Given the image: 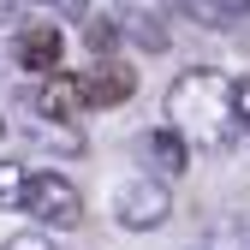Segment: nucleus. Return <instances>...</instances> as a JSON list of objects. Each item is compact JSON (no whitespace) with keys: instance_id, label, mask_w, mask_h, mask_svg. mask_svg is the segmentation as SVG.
<instances>
[{"instance_id":"obj_15","label":"nucleus","mask_w":250,"mask_h":250,"mask_svg":"<svg viewBox=\"0 0 250 250\" xmlns=\"http://www.w3.org/2000/svg\"><path fill=\"white\" fill-rule=\"evenodd\" d=\"M18 6H24V0H0V24H6V18H12Z\"/></svg>"},{"instance_id":"obj_2","label":"nucleus","mask_w":250,"mask_h":250,"mask_svg":"<svg viewBox=\"0 0 250 250\" xmlns=\"http://www.w3.org/2000/svg\"><path fill=\"white\" fill-rule=\"evenodd\" d=\"M167 214H173V191H167L155 173H149V179H125L119 191H113V221H119L125 232H155Z\"/></svg>"},{"instance_id":"obj_16","label":"nucleus","mask_w":250,"mask_h":250,"mask_svg":"<svg viewBox=\"0 0 250 250\" xmlns=\"http://www.w3.org/2000/svg\"><path fill=\"white\" fill-rule=\"evenodd\" d=\"M0 137H6V113H0Z\"/></svg>"},{"instance_id":"obj_5","label":"nucleus","mask_w":250,"mask_h":250,"mask_svg":"<svg viewBox=\"0 0 250 250\" xmlns=\"http://www.w3.org/2000/svg\"><path fill=\"white\" fill-rule=\"evenodd\" d=\"M137 155H143V167H155V179H179L185 167H191V143H185L173 125H155V131H143L137 137Z\"/></svg>"},{"instance_id":"obj_14","label":"nucleus","mask_w":250,"mask_h":250,"mask_svg":"<svg viewBox=\"0 0 250 250\" xmlns=\"http://www.w3.org/2000/svg\"><path fill=\"white\" fill-rule=\"evenodd\" d=\"M54 6L66 12V18H89V0H54Z\"/></svg>"},{"instance_id":"obj_11","label":"nucleus","mask_w":250,"mask_h":250,"mask_svg":"<svg viewBox=\"0 0 250 250\" xmlns=\"http://www.w3.org/2000/svg\"><path fill=\"white\" fill-rule=\"evenodd\" d=\"M0 250H54V238H48V227H30V232H12Z\"/></svg>"},{"instance_id":"obj_7","label":"nucleus","mask_w":250,"mask_h":250,"mask_svg":"<svg viewBox=\"0 0 250 250\" xmlns=\"http://www.w3.org/2000/svg\"><path fill=\"white\" fill-rule=\"evenodd\" d=\"M30 102H36V113H42V119H60V125H66V119H78V107H83V96H78V78H66V72L42 78V89H36Z\"/></svg>"},{"instance_id":"obj_13","label":"nucleus","mask_w":250,"mask_h":250,"mask_svg":"<svg viewBox=\"0 0 250 250\" xmlns=\"http://www.w3.org/2000/svg\"><path fill=\"white\" fill-rule=\"evenodd\" d=\"M191 12H197L203 24H227V12H232V0H191Z\"/></svg>"},{"instance_id":"obj_10","label":"nucleus","mask_w":250,"mask_h":250,"mask_svg":"<svg viewBox=\"0 0 250 250\" xmlns=\"http://www.w3.org/2000/svg\"><path fill=\"white\" fill-rule=\"evenodd\" d=\"M30 191V167L24 161H0V208H18Z\"/></svg>"},{"instance_id":"obj_4","label":"nucleus","mask_w":250,"mask_h":250,"mask_svg":"<svg viewBox=\"0 0 250 250\" xmlns=\"http://www.w3.org/2000/svg\"><path fill=\"white\" fill-rule=\"evenodd\" d=\"M78 96H83V107H119V102L137 96V72H131V66H113V60H102L96 72L78 78Z\"/></svg>"},{"instance_id":"obj_17","label":"nucleus","mask_w":250,"mask_h":250,"mask_svg":"<svg viewBox=\"0 0 250 250\" xmlns=\"http://www.w3.org/2000/svg\"><path fill=\"white\" fill-rule=\"evenodd\" d=\"M244 12H250V0H244Z\"/></svg>"},{"instance_id":"obj_12","label":"nucleus","mask_w":250,"mask_h":250,"mask_svg":"<svg viewBox=\"0 0 250 250\" xmlns=\"http://www.w3.org/2000/svg\"><path fill=\"white\" fill-rule=\"evenodd\" d=\"M232 119L250 131V78H232Z\"/></svg>"},{"instance_id":"obj_6","label":"nucleus","mask_w":250,"mask_h":250,"mask_svg":"<svg viewBox=\"0 0 250 250\" xmlns=\"http://www.w3.org/2000/svg\"><path fill=\"white\" fill-rule=\"evenodd\" d=\"M60 30L54 24H24L18 30V42H12V54H18V66L24 72H36V78H54L60 72Z\"/></svg>"},{"instance_id":"obj_8","label":"nucleus","mask_w":250,"mask_h":250,"mask_svg":"<svg viewBox=\"0 0 250 250\" xmlns=\"http://www.w3.org/2000/svg\"><path fill=\"white\" fill-rule=\"evenodd\" d=\"M161 24H167V18H155V12H131V18H125L119 30H125V36H131L137 48H149V54H161V48H173V36H167Z\"/></svg>"},{"instance_id":"obj_9","label":"nucleus","mask_w":250,"mask_h":250,"mask_svg":"<svg viewBox=\"0 0 250 250\" xmlns=\"http://www.w3.org/2000/svg\"><path fill=\"white\" fill-rule=\"evenodd\" d=\"M83 42H89V48H96V54L107 60V54L125 42V30H119V18H107V12H89V18H83Z\"/></svg>"},{"instance_id":"obj_1","label":"nucleus","mask_w":250,"mask_h":250,"mask_svg":"<svg viewBox=\"0 0 250 250\" xmlns=\"http://www.w3.org/2000/svg\"><path fill=\"white\" fill-rule=\"evenodd\" d=\"M167 125L185 143H203V149H227L232 137V83L208 66L179 72L167 89Z\"/></svg>"},{"instance_id":"obj_3","label":"nucleus","mask_w":250,"mask_h":250,"mask_svg":"<svg viewBox=\"0 0 250 250\" xmlns=\"http://www.w3.org/2000/svg\"><path fill=\"white\" fill-rule=\"evenodd\" d=\"M24 208L36 214L42 227H78L83 221V197L66 173H30V191H24Z\"/></svg>"}]
</instances>
